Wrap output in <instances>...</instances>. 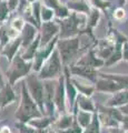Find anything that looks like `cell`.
<instances>
[{
    "mask_svg": "<svg viewBox=\"0 0 128 133\" xmlns=\"http://www.w3.org/2000/svg\"><path fill=\"white\" fill-rule=\"evenodd\" d=\"M15 116H16V119L19 120V122L26 123V124L32 119L41 118L42 116V113L40 112L38 105L36 104V102L30 97L25 83H22V85H21V103H20V107L18 111L16 112Z\"/></svg>",
    "mask_w": 128,
    "mask_h": 133,
    "instance_id": "obj_1",
    "label": "cell"
},
{
    "mask_svg": "<svg viewBox=\"0 0 128 133\" xmlns=\"http://www.w3.org/2000/svg\"><path fill=\"white\" fill-rule=\"evenodd\" d=\"M96 89L102 92L115 93L128 89V76L120 74H99L96 81Z\"/></svg>",
    "mask_w": 128,
    "mask_h": 133,
    "instance_id": "obj_2",
    "label": "cell"
},
{
    "mask_svg": "<svg viewBox=\"0 0 128 133\" xmlns=\"http://www.w3.org/2000/svg\"><path fill=\"white\" fill-rule=\"evenodd\" d=\"M87 21L86 15L78 14V12H71L65 19L59 20V37L60 39L72 38L78 36L80 31V24Z\"/></svg>",
    "mask_w": 128,
    "mask_h": 133,
    "instance_id": "obj_3",
    "label": "cell"
},
{
    "mask_svg": "<svg viewBox=\"0 0 128 133\" xmlns=\"http://www.w3.org/2000/svg\"><path fill=\"white\" fill-rule=\"evenodd\" d=\"M80 37L76 36L72 38L58 39L57 41V50L59 52L61 62L68 64L80 51Z\"/></svg>",
    "mask_w": 128,
    "mask_h": 133,
    "instance_id": "obj_4",
    "label": "cell"
},
{
    "mask_svg": "<svg viewBox=\"0 0 128 133\" xmlns=\"http://www.w3.org/2000/svg\"><path fill=\"white\" fill-rule=\"evenodd\" d=\"M61 66H63V62H61L59 52L57 49H55L38 71V77L41 80H51L56 77H60Z\"/></svg>",
    "mask_w": 128,
    "mask_h": 133,
    "instance_id": "obj_5",
    "label": "cell"
},
{
    "mask_svg": "<svg viewBox=\"0 0 128 133\" xmlns=\"http://www.w3.org/2000/svg\"><path fill=\"white\" fill-rule=\"evenodd\" d=\"M31 68V61H25L20 56H15V58L10 62V68L7 71V78L9 80V83L14 85L21 78L28 76Z\"/></svg>",
    "mask_w": 128,
    "mask_h": 133,
    "instance_id": "obj_6",
    "label": "cell"
},
{
    "mask_svg": "<svg viewBox=\"0 0 128 133\" xmlns=\"http://www.w3.org/2000/svg\"><path fill=\"white\" fill-rule=\"evenodd\" d=\"M26 81H27V87H28V92H29L30 97L36 102V104L38 105L40 112L44 114V111H45L44 82L41 81V79H39V77L36 76V74H28Z\"/></svg>",
    "mask_w": 128,
    "mask_h": 133,
    "instance_id": "obj_7",
    "label": "cell"
},
{
    "mask_svg": "<svg viewBox=\"0 0 128 133\" xmlns=\"http://www.w3.org/2000/svg\"><path fill=\"white\" fill-rule=\"evenodd\" d=\"M57 41H58V38L56 37V38H53L50 42L47 43L46 45L38 48V50H37L36 55L34 57V62H32V69H34L35 71L38 72L40 70V68L44 64V62L48 59V57L50 56L51 52L53 51V48L56 47Z\"/></svg>",
    "mask_w": 128,
    "mask_h": 133,
    "instance_id": "obj_8",
    "label": "cell"
},
{
    "mask_svg": "<svg viewBox=\"0 0 128 133\" xmlns=\"http://www.w3.org/2000/svg\"><path fill=\"white\" fill-rule=\"evenodd\" d=\"M40 45L44 47L47 43L56 38V36L59 33V24L55 21H47L40 24Z\"/></svg>",
    "mask_w": 128,
    "mask_h": 133,
    "instance_id": "obj_9",
    "label": "cell"
},
{
    "mask_svg": "<svg viewBox=\"0 0 128 133\" xmlns=\"http://www.w3.org/2000/svg\"><path fill=\"white\" fill-rule=\"evenodd\" d=\"M44 89H45V94H44V104L45 109L47 110L48 115H53L55 114V102H53V98H55V85L52 84L51 80H45L44 82Z\"/></svg>",
    "mask_w": 128,
    "mask_h": 133,
    "instance_id": "obj_10",
    "label": "cell"
},
{
    "mask_svg": "<svg viewBox=\"0 0 128 133\" xmlns=\"http://www.w3.org/2000/svg\"><path fill=\"white\" fill-rule=\"evenodd\" d=\"M65 97H66V89H65V78L63 76L59 77L58 84L55 88V98H53V102H55V107L58 112H65L66 109V102H65Z\"/></svg>",
    "mask_w": 128,
    "mask_h": 133,
    "instance_id": "obj_11",
    "label": "cell"
},
{
    "mask_svg": "<svg viewBox=\"0 0 128 133\" xmlns=\"http://www.w3.org/2000/svg\"><path fill=\"white\" fill-rule=\"evenodd\" d=\"M105 61L99 59L98 57L95 56V50H90V51L86 52V55L80 57V59H78L76 65H85V66H90V68L97 69L100 68L101 65H104Z\"/></svg>",
    "mask_w": 128,
    "mask_h": 133,
    "instance_id": "obj_12",
    "label": "cell"
},
{
    "mask_svg": "<svg viewBox=\"0 0 128 133\" xmlns=\"http://www.w3.org/2000/svg\"><path fill=\"white\" fill-rule=\"evenodd\" d=\"M70 72L74 76L84 78L86 80L96 82L97 81V71L96 69L90 68V66H85V65H74L70 68Z\"/></svg>",
    "mask_w": 128,
    "mask_h": 133,
    "instance_id": "obj_13",
    "label": "cell"
},
{
    "mask_svg": "<svg viewBox=\"0 0 128 133\" xmlns=\"http://www.w3.org/2000/svg\"><path fill=\"white\" fill-rule=\"evenodd\" d=\"M38 35V30L37 27H35L34 24L26 22L21 30V47L27 48L32 41L35 40V37Z\"/></svg>",
    "mask_w": 128,
    "mask_h": 133,
    "instance_id": "obj_14",
    "label": "cell"
},
{
    "mask_svg": "<svg viewBox=\"0 0 128 133\" xmlns=\"http://www.w3.org/2000/svg\"><path fill=\"white\" fill-rule=\"evenodd\" d=\"M20 47H21V38L18 37V38H16V39H12V41H9V42L5 45V48H3L1 51V55L7 57L8 61L11 62L12 59L15 58V56L17 55Z\"/></svg>",
    "mask_w": 128,
    "mask_h": 133,
    "instance_id": "obj_15",
    "label": "cell"
},
{
    "mask_svg": "<svg viewBox=\"0 0 128 133\" xmlns=\"http://www.w3.org/2000/svg\"><path fill=\"white\" fill-rule=\"evenodd\" d=\"M45 2V6L53 10L55 15L59 19H65L69 16V9L66 6H63L59 0H42Z\"/></svg>",
    "mask_w": 128,
    "mask_h": 133,
    "instance_id": "obj_16",
    "label": "cell"
},
{
    "mask_svg": "<svg viewBox=\"0 0 128 133\" xmlns=\"http://www.w3.org/2000/svg\"><path fill=\"white\" fill-rule=\"evenodd\" d=\"M127 103H128V89H125L118 91V92H115L113 97L108 100L107 105L111 108H120L127 104Z\"/></svg>",
    "mask_w": 128,
    "mask_h": 133,
    "instance_id": "obj_17",
    "label": "cell"
},
{
    "mask_svg": "<svg viewBox=\"0 0 128 133\" xmlns=\"http://www.w3.org/2000/svg\"><path fill=\"white\" fill-rule=\"evenodd\" d=\"M16 100V95L10 83H6L2 89H0V108L8 105Z\"/></svg>",
    "mask_w": 128,
    "mask_h": 133,
    "instance_id": "obj_18",
    "label": "cell"
},
{
    "mask_svg": "<svg viewBox=\"0 0 128 133\" xmlns=\"http://www.w3.org/2000/svg\"><path fill=\"white\" fill-rule=\"evenodd\" d=\"M67 8L74 12H78V14H82L86 16H88L92 11L88 2L85 0H70L67 2Z\"/></svg>",
    "mask_w": 128,
    "mask_h": 133,
    "instance_id": "obj_19",
    "label": "cell"
},
{
    "mask_svg": "<svg viewBox=\"0 0 128 133\" xmlns=\"http://www.w3.org/2000/svg\"><path fill=\"white\" fill-rule=\"evenodd\" d=\"M39 47H40V37L38 36L27 48H25L26 49V51L23 52V55L21 56V58L25 61H31L32 59H34V57H35L37 50H38Z\"/></svg>",
    "mask_w": 128,
    "mask_h": 133,
    "instance_id": "obj_20",
    "label": "cell"
},
{
    "mask_svg": "<svg viewBox=\"0 0 128 133\" xmlns=\"http://www.w3.org/2000/svg\"><path fill=\"white\" fill-rule=\"evenodd\" d=\"M77 105L78 108H80V110L82 111H87V112H95V107L93 104L92 100L89 99V97H86L84 94L77 95Z\"/></svg>",
    "mask_w": 128,
    "mask_h": 133,
    "instance_id": "obj_21",
    "label": "cell"
},
{
    "mask_svg": "<svg viewBox=\"0 0 128 133\" xmlns=\"http://www.w3.org/2000/svg\"><path fill=\"white\" fill-rule=\"evenodd\" d=\"M93 114H94V113H92V112H87V111L80 110V111L77 113V120H76V121L78 122V124H79L81 128L85 129V128L90 123V121H92Z\"/></svg>",
    "mask_w": 128,
    "mask_h": 133,
    "instance_id": "obj_22",
    "label": "cell"
},
{
    "mask_svg": "<svg viewBox=\"0 0 128 133\" xmlns=\"http://www.w3.org/2000/svg\"><path fill=\"white\" fill-rule=\"evenodd\" d=\"M71 82H72V84L75 85V88L79 91L80 94H84V95H86V97H90V95L94 93V90H95L94 87L85 85V84H82V83L78 82L76 79H71Z\"/></svg>",
    "mask_w": 128,
    "mask_h": 133,
    "instance_id": "obj_23",
    "label": "cell"
},
{
    "mask_svg": "<svg viewBox=\"0 0 128 133\" xmlns=\"http://www.w3.org/2000/svg\"><path fill=\"white\" fill-rule=\"evenodd\" d=\"M99 128H100V122H99L98 114H96L94 112L92 121L85 128V131L82 133H99Z\"/></svg>",
    "mask_w": 128,
    "mask_h": 133,
    "instance_id": "obj_24",
    "label": "cell"
},
{
    "mask_svg": "<svg viewBox=\"0 0 128 133\" xmlns=\"http://www.w3.org/2000/svg\"><path fill=\"white\" fill-rule=\"evenodd\" d=\"M30 127L35 129H47V127L50 124V118H36L35 120H30L29 122H28Z\"/></svg>",
    "mask_w": 128,
    "mask_h": 133,
    "instance_id": "obj_25",
    "label": "cell"
},
{
    "mask_svg": "<svg viewBox=\"0 0 128 133\" xmlns=\"http://www.w3.org/2000/svg\"><path fill=\"white\" fill-rule=\"evenodd\" d=\"M72 123H74L72 115L65 114V115H63L58 120V122H57V128L60 129V130H66V129H68V128L71 127Z\"/></svg>",
    "mask_w": 128,
    "mask_h": 133,
    "instance_id": "obj_26",
    "label": "cell"
},
{
    "mask_svg": "<svg viewBox=\"0 0 128 133\" xmlns=\"http://www.w3.org/2000/svg\"><path fill=\"white\" fill-rule=\"evenodd\" d=\"M99 18H100V14H99L98 9L95 8V9L90 11V14L88 15V19H87V28H89V31H90V29H93L97 24Z\"/></svg>",
    "mask_w": 128,
    "mask_h": 133,
    "instance_id": "obj_27",
    "label": "cell"
},
{
    "mask_svg": "<svg viewBox=\"0 0 128 133\" xmlns=\"http://www.w3.org/2000/svg\"><path fill=\"white\" fill-rule=\"evenodd\" d=\"M53 16H55V12L52 9L48 8L46 6H41V11H40V19L42 20L44 22L47 21H51Z\"/></svg>",
    "mask_w": 128,
    "mask_h": 133,
    "instance_id": "obj_28",
    "label": "cell"
},
{
    "mask_svg": "<svg viewBox=\"0 0 128 133\" xmlns=\"http://www.w3.org/2000/svg\"><path fill=\"white\" fill-rule=\"evenodd\" d=\"M40 11H41V3L36 1L34 3H31V12H32V16L36 20L38 27H40L41 24V19H40Z\"/></svg>",
    "mask_w": 128,
    "mask_h": 133,
    "instance_id": "obj_29",
    "label": "cell"
},
{
    "mask_svg": "<svg viewBox=\"0 0 128 133\" xmlns=\"http://www.w3.org/2000/svg\"><path fill=\"white\" fill-rule=\"evenodd\" d=\"M10 41V38L8 36V28L6 26H0V43H1L2 47Z\"/></svg>",
    "mask_w": 128,
    "mask_h": 133,
    "instance_id": "obj_30",
    "label": "cell"
},
{
    "mask_svg": "<svg viewBox=\"0 0 128 133\" xmlns=\"http://www.w3.org/2000/svg\"><path fill=\"white\" fill-rule=\"evenodd\" d=\"M90 1H92V3L95 6L96 9H100V10L106 11L110 7V2L106 1V0H90Z\"/></svg>",
    "mask_w": 128,
    "mask_h": 133,
    "instance_id": "obj_31",
    "label": "cell"
},
{
    "mask_svg": "<svg viewBox=\"0 0 128 133\" xmlns=\"http://www.w3.org/2000/svg\"><path fill=\"white\" fill-rule=\"evenodd\" d=\"M9 15V9H8L6 1H0V22L5 21Z\"/></svg>",
    "mask_w": 128,
    "mask_h": 133,
    "instance_id": "obj_32",
    "label": "cell"
},
{
    "mask_svg": "<svg viewBox=\"0 0 128 133\" xmlns=\"http://www.w3.org/2000/svg\"><path fill=\"white\" fill-rule=\"evenodd\" d=\"M25 23H26V22H25L23 19H21V18H16V19L12 20L10 27H11L12 29H15L16 31L21 32L22 28H23V26H25Z\"/></svg>",
    "mask_w": 128,
    "mask_h": 133,
    "instance_id": "obj_33",
    "label": "cell"
},
{
    "mask_svg": "<svg viewBox=\"0 0 128 133\" xmlns=\"http://www.w3.org/2000/svg\"><path fill=\"white\" fill-rule=\"evenodd\" d=\"M60 133H82V129L76 120H74L72 125L68 129H66V130H61Z\"/></svg>",
    "mask_w": 128,
    "mask_h": 133,
    "instance_id": "obj_34",
    "label": "cell"
},
{
    "mask_svg": "<svg viewBox=\"0 0 128 133\" xmlns=\"http://www.w3.org/2000/svg\"><path fill=\"white\" fill-rule=\"evenodd\" d=\"M17 125L19 127V130H20V133H34L35 132V129L30 127L29 124H27L26 123H21V122H19L17 123Z\"/></svg>",
    "mask_w": 128,
    "mask_h": 133,
    "instance_id": "obj_35",
    "label": "cell"
},
{
    "mask_svg": "<svg viewBox=\"0 0 128 133\" xmlns=\"http://www.w3.org/2000/svg\"><path fill=\"white\" fill-rule=\"evenodd\" d=\"M125 16H126V11H125V9H124V8L119 7V8H117V9L115 10V15H114L115 19L121 20V19H124V17H125Z\"/></svg>",
    "mask_w": 128,
    "mask_h": 133,
    "instance_id": "obj_36",
    "label": "cell"
},
{
    "mask_svg": "<svg viewBox=\"0 0 128 133\" xmlns=\"http://www.w3.org/2000/svg\"><path fill=\"white\" fill-rule=\"evenodd\" d=\"M7 6L9 11H15L19 7V0H7Z\"/></svg>",
    "mask_w": 128,
    "mask_h": 133,
    "instance_id": "obj_37",
    "label": "cell"
},
{
    "mask_svg": "<svg viewBox=\"0 0 128 133\" xmlns=\"http://www.w3.org/2000/svg\"><path fill=\"white\" fill-rule=\"evenodd\" d=\"M121 57L124 60H127L128 61V41L124 42L123 44V48H121Z\"/></svg>",
    "mask_w": 128,
    "mask_h": 133,
    "instance_id": "obj_38",
    "label": "cell"
},
{
    "mask_svg": "<svg viewBox=\"0 0 128 133\" xmlns=\"http://www.w3.org/2000/svg\"><path fill=\"white\" fill-rule=\"evenodd\" d=\"M120 125L124 131H128V115H124L123 116V120H121V123Z\"/></svg>",
    "mask_w": 128,
    "mask_h": 133,
    "instance_id": "obj_39",
    "label": "cell"
},
{
    "mask_svg": "<svg viewBox=\"0 0 128 133\" xmlns=\"http://www.w3.org/2000/svg\"><path fill=\"white\" fill-rule=\"evenodd\" d=\"M119 111H120L124 115H128V103L119 108Z\"/></svg>",
    "mask_w": 128,
    "mask_h": 133,
    "instance_id": "obj_40",
    "label": "cell"
},
{
    "mask_svg": "<svg viewBox=\"0 0 128 133\" xmlns=\"http://www.w3.org/2000/svg\"><path fill=\"white\" fill-rule=\"evenodd\" d=\"M5 84H6V82H5V79H3L2 73H1V71H0V89H2L3 87H5Z\"/></svg>",
    "mask_w": 128,
    "mask_h": 133,
    "instance_id": "obj_41",
    "label": "cell"
},
{
    "mask_svg": "<svg viewBox=\"0 0 128 133\" xmlns=\"http://www.w3.org/2000/svg\"><path fill=\"white\" fill-rule=\"evenodd\" d=\"M111 133H125L124 130H120V128H110Z\"/></svg>",
    "mask_w": 128,
    "mask_h": 133,
    "instance_id": "obj_42",
    "label": "cell"
},
{
    "mask_svg": "<svg viewBox=\"0 0 128 133\" xmlns=\"http://www.w3.org/2000/svg\"><path fill=\"white\" fill-rule=\"evenodd\" d=\"M34 133H49V131L47 129H37V130H35Z\"/></svg>",
    "mask_w": 128,
    "mask_h": 133,
    "instance_id": "obj_43",
    "label": "cell"
},
{
    "mask_svg": "<svg viewBox=\"0 0 128 133\" xmlns=\"http://www.w3.org/2000/svg\"><path fill=\"white\" fill-rule=\"evenodd\" d=\"M0 133H11V131L9 130V128L3 127V128H1V130H0Z\"/></svg>",
    "mask_w": 128,
    "mask_h": 133,
    "instance_id": "obj_44",
    "label": "cell"
},
{
    "mask_svg": "<svg viewBox=\"0 0 128 133\" xmlns=\"http://www.w3.org/2000/svg\"><path fill=\"white\" fill-rule=\"evenodd\" d=\"M125 3H126V0H118V5L120 7H123Z\"/></svg>",
    "mask_w": 128,
    "mask_h": 133,
    "instance_id": "obj_45",
    "label": "cell"
},
{
    "mask_svg": "<svg viewBox=\"0 0 128 133\" xmlns=\"http://www.w3.org/2000/svg\"><path fill=\"white\" fill-rule=\"evenodd\" d=\"M36 1H37V0H27V2H29V3H34Z\"/></svg>",
    "mask_w": 128,
    "mask_h": 133,
    "instance_id": "obj_46",
    "label": "cell"
},
{
    "mask_svg": "<svg viewBox=\"0 0 128 133\" xmlns=\"http://www.w3.org/2000/svg\"><path fill=\"white\" fill-rule=\"evenodd\" d=\"M1 51H2V45H1V43H0V53H1Z\"/></svg>",
    "mask_w": 128,
    "mask_h": 133,
    "instance_id": "obj_47",
    "label": "cell"
},
{
    "mask_svg": "<svg viewBox=\"0 0 128 133\" xmlns=\"http://www.w3.org/2000/svg\"><path fill=\"white\" fill-rule=\"evenodd\" d=\"M49 133H56L55 131H49Z\"/></svg>",
    "mask_w": 128,
    "mask_h": 133,
    "instance_id": "obj_48",
    "label": "cell"
},
{
    "mask_svg": "<svg viewBox=\"0 0 128 133\" xmlns=\"http://www.w3.org/2000/svg\"><path fill=\"white\" fill-rule=\"evenodd\" d=\"M0 1H7V0H0Z\"/></svg>",
    "mask_w": 128,
    "mask_h": 133,
    "instance_id": "obj_49",
    "label": "cell"
},
{
    "mask_svg": "<svg viewBox=\"0 0 128 133\" xmlns=\"http://www.w3.org/2000/svg\"><path fill=\"white\" fill-rule=\"evenodd\" d=\"M0 26H1V24H0Z\"/></svg>",
    "mask_w": 128,
    "mask_h": 133,
    "instance_id": "obj_50",
    "label": "cell"
},
{
    "mask_svg": "<svg viewBox=\"0 0 128 133\" xmlns=\"http://www.w3.org/2000/svg\"><path fill=\"white\" fill-rule=\"evenodd\" d=\"M127 133H128V132H127Z\"/></svg>",
    "mask_w": 128,
    "mask_h": 133,
    "instance_id": "obj_51",
    "label": "cell"
}]
</instances>
